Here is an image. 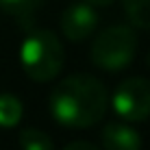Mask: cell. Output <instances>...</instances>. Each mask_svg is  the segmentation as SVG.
I'll use <instances>...</instances> for the list:
<instances>
[{
  "mask_svg": "<svg viewBox=\"0 0 150 150\" xmlns=\"http://www.w3.org/2000/svg\"><path fill=\"white\" fill-rule=\"evenodd\" d=\"M105 150H142V135L128 122H109L102 128Z\"/></svg>",
  "mask_w": 150,
  "mask_h": 150,
  "instance_id": "6",
  "label": "cell"
},
{
  "mask_svg": "<svg viewBox=\"0 0 150 150\" xmlns=\"http://www.w3.org/2000/svg\"><path fill=\"white\" fill-rule=\"evenodd\" d=\"M98 26V13L87 0L72 2L61 13V30L70 41H85Z\"/></svg>",
  "mask_w": 150,
  "mask_h": 150,
  "instance_id": "5",
  "label": "cell"
},
{
  "mask_svg": "<svg viewBox=\"0 0 150 150\" xmlns=\"http://www.w3.org/2000/svg\"><path fill=\"white\" fill-rule=\"evenodd\" d=\"M24 115L22 100L11 94H0V128H13L18 126Z\"/></svg>",
  "mask_w": 150,
  "mask_h": 150,
  "instance_id": "8",
  "label": "cell"
},
{
  "mask_svg": "<svg viewBox=\"0 0 150 150\" xmlns=\"http://www.w3.org/2000/svg\"><path fill=\"white\" fill-rule=\"evenodd\" d=\"M124 11L133 26L150 30V0H124Z\"/></svg>",
  "mask_w": 150,
  "mask_h": 150,
  "instance_id": "9",
  "label": "cell"
},
{
  "mask_svg": "<svg viewBox=\"0 0 150 150\" xmlns=\"http://www.w3.org/2000/svg\"><path fill=\"white\" fill-rule=\"evenodd\" d=\"M20 148L22 150H54L48 133L39 128H24L20 133Z\"/></svg>",
  "mask_w": 150,
  "mask_h": 150,
  "instance_id": "10",
  "label": "cell"
},
{
  "mask_svg": "<svg viewBox=\"0 0 150 150\" xmlns=\"http://www.w3.org/2000/svg\"><path fill=\"white\" fill-rule=\"evenodd\" d=\"M137 54V33L131 26H109L94 37L89 59L96 68L107 72H120L133 63Z\"/></svg>",
  "mask_w": 150,
  "mask_h": 150,
  "instance_id": "3",
  "label": "cell"
},
{
  "mask_svg": "<svg viewBox=\"0 0 150 150\" xmlns=\"http://www.w3.org/2000/svg\"><path fill=\"white\" fill-rule=\"evenodd\" d=\"M41 7H44V0H0V9L24 28L33 24V18Z\"/></svg>",
  "mask_w": 150,
  "mask_h": 150,
  "instance_id": "7",
  "label": "cell"
},
{
  "mask_svg": "<svg viewBox=\"0 0 150 150\" xmlns=\"http://www.w3.org/2000/svg\"><path fill=\"white\" fill-rule=\"evenodd\" d=\"M89 4H94V7H107V4L115 2V0H87Z\"/></svg>",
  "mask_w": 150,
  "mask_h": 150,
  "instance_id": "12",
  "label": "cell"
},
{
  "mask_svg": "<svg viewBox=\"0 0 150 150\" xmlns=\"http://www.w3.org/2000/svg\"><path fill=\"white\" fill-rule=\"evenodd\" d=\"M107 89L91 74H72L50 91V115L65 128H89L107 111Z\"/></svg>",
  "mask_w": 150,
  "mask_h": 150,
  "instance_id": "1",
  "label": "cell"
},
{
  "mask_svg": "<svg viewBox=\"0 0 150 150\" xmlns=\"http://www.w3.org/2000/svg\"><path fill=\"white\" fill-rule=\"evenodd\" d=\"M148 65H150V54H148Z\"/></svg>",
  "mask_w": 150,
  "mask_h": 150,
  "instance_id": "13",
  "label": "cell"
},
{
  "mask_svg": "<svg viewBox=\"0 0 150 150\" xmlns=\"http://www.w3.org/2000/svg\"><path fill=\"white\" fill-rule=\"evenodd\" d=\"M63 63H65L63 44L52 30L37 28L30 30L24 37L22 46H20V65L30 81L37 83L52 81L63 70Z\"/></svg>",
  "mask_w": 150,
  "mask_h": 150,
  "instance_id": "2",
  "label": "cell"
},
{
  "mask_svg": "<svg viewBox=\"0 0 150 150\" xmlns=\"http://www.w3.org/2000/svg\"><path fill=\"white\" fill-rule=\"evenodd\" d=\"M63 150H100V148H96L94 144H89V142H83V139H79V142L68 144Z\"/></svg>",
  "mask_w": 150,
  "mask_h": 150,
  "instance_id": "11",
  "label": "cell"
},
{
  "mask_svg": "<svg viewBox=\"0 0 150 150\" xmlns=\"http://www.w3.org/2000/svg\"><path fill=\"white\" fill-rule=\"evenodd\" d=\"M113 109L124 122H142L150 117V81L144 76L122 81L113 94Z\"/></svg>",
  "mask_w": 150,
  "mask_h": 150,
  "instance_id": "4",
  "label": "cell"
}]
</instances>
